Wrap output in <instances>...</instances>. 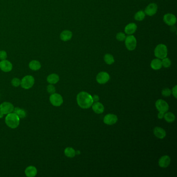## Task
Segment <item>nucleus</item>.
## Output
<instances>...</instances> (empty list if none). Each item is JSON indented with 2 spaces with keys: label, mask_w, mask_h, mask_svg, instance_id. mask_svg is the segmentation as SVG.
<instances>
[{
  "label": "nucleus",
  "mask_w": 177,
  "mask_h": 177,
  "mask_svg": "<svg viewBox=\"0 0 177 177\" xmlns=\"http://www.w3.org/2000/svg\"><path fill=\"white\" fill-rule=\"evenodd\" d=\"M0 69L4 72H10L13 69L12 64L8 60H2L0 62Z\"/></svg>",
  "instance_id": "nucleus-12"
},
{
  "label": "nucleus",
  "mask_w": 177,
  "mask_h": 177,
  "mask_svg": "<svg viewBox=\"0 0 177 177\" xmlns=\"http://www.w3.org/2000/svg\"><path fill=\"white\" fill-rule=\"evenodd\" d=\"M21 84V81L17 78H14L12 80V84L13 86L15 87H18L19 85H20Z\"/></svg>",
  "instance_id": "nucleus-31"
},
{
  "label": "nucleus",
  "mask_w": 177,
  "mask_h": 177,
  "mask_svg": "<svg viewBox=\"0 0 177 177\" xmlns=\"http://www.w3.org/2000/svg\"><path fill=\"white\" fill-rule=\"evenodd\" d=\"M7 58V53L4 50L0 51V60H6Z\"/></svg>",
  "instance_id": "nucleus-33"
},
{
  "label": "nucleus",
  "mask_w": 177,
  "mask_h": 177,
  "mask_svg": "<svg viewBox=\"0 0 177 177\" xmlns=\"http://www.w3.org/2000/svg\"><path fill=\"white\" fill-rule=\"evenodd\" d=\"M37 172L36 168L32 166L28 167L25 170V174L28 177H35L37 174Z\"/></svg>",
  "instance_id": "nucleus-19"
},
{
  "label": "nucleus",
  "mask_w": 177,
  "mask_h": 177,
  "mask_svg": "<svg viewBox=\"0 0 177 177\" xmlns=\"http://www.w3.org/2000/svg\"><path fill=\"white\" fill-rule=\"evenodd\" d=\"M117 121V116L113 114H108L107 115H105L103 119L104 123L106 124L109 125L114 124Z\"/></svg>",
  "instance_id": "nucleus-13"
},
{
  "label": "nucleus",
  "mask_w": 177,
  "mask_h": 177,
  "mask_svg": "<svg viewBox=\"0 0 177 177\" xmlns=\"http://www.w3.org/2000/svg\"><path fill=\"white\" fill-rule=\"evenodd\" d=\"M29 67L32 70L37 71L41 68V65L40 62L38 61L32 60L29 63Z\"/></svg>",
  "instance_id": "nucleus-22"
},
{
  "label": "nucleus",
  "mask_w": 177,
  "mask_h": 177,
  "mask_svg": "<svg viewBox=\"0 0 177 177\" xmlns=\"http://www.w3.org/2000/svg\"><path fill=\"white\" fill-rule=\"evenodd\" d=\"M14 113L19 117V118H24L26 116V113L25 110L19 108L14 109Z\"/></svg>",
  "instance_id": "nucleus-23"
},
{
  "label": "nucleus",
  "mask_w": 177,
  "mask_h": 177,
  "mask_svg": "<svg viewBox=\"0 0 177 177\" xmlns=\"http://www.w3.org/2000/svg\"><path fill=\"white\" fill-rule=\"evenodd\" d=\"M146 17V14L144 11L140 10L136 14L134 15V19L137 21H142Z\"/></svg>",
  "instance_id": "nucleus-26"
},
{
  "label": "nucleus",
  "mask_w": 177,
  "mask_h": 177,
  "mask_svg": "<svg viewBox=\"0 0 177 177\" xmlns=\"http://www.w3.org/2000/svg\"><path fill=\"white\" fill-rule=\"evenodd\" d=\"M75 154H76L75 151L72 148L68 147L65 150V154L66 156H67L68 157H70V158L73 157L75 155Z\"/></svg>",
  "instance_id": "nucleus-24"
},
{
  "label": "nucleus",
  "mask_w": 177,
  "mask_h": 177,
  "mask_svg": "<svg viewBox=\"0 0 177 177\" xmlns=\"http://www.w3.org/2000/svg\"><path fill=\"white\" fill-rule=\"evenodd\" d=\"M162 66H163L164 67L168 68L171 66V62L169 58L165 57L163 58V60L162 61Z\"/></svg>",
  "instance_id": "nucleus-28"
},
{
  "label": "nucleus",
  "mask_w": 177,
  "mask_h": 177,
  "mask_svg": "<svg viewBox=\"0 0 177 177\" xmlns=\"http://www.w3.org/2000/svg\"><path fill=\"white\" fill-rule=\"evenodd\" d=\"M170 163V158L168 155H164L162 156L160 159L158 164L159 166L163 168L167 167Z\"/></svg>",
  "instance_id": "nucleus-15"
},
{
  "label": "nucleus",
  "mask_w": 177,
  "mask_h": 177,
  "mask_svg": "<svg viewBox=\"0 0 177 177\" xmlns=\"http://www.w3.org/2000/svg\"><path fill=\"white\" fill-rule=\"evenodd\" d=\"M92 105H93V106H92L93 110L97 114H101L103 112L104 107H103V105L102 103L99 102L97 101Z\"/></svg>",
  "instance_id": "nucleus-17"
},
{
  "label": "nucleus",
  "mask_w": 177,
  "mask_h": 177,
  "mask_svg": "<svg viewBox=\"0 0 177 177\" xmlns=\"http://www.w3.org/2000/svg\"><path fill=\"white\" fill-rule=\"evenodd\" d=\"M59 80V77L57 74H51L48 75L47 78V81L50 84H56Z\"/></svg>",
  "instance_id": "nucleus-21"
},
{
  "label": "nucleus",
  "mask_w": 177,
  "mask_h": 177,
  "mask_svg": "<svg viewBox=\"0 0 177 177\" xmlns=\"http://www.w3.org/2000/svg\"><path fill=\"white\" fill-rule=\"evenodd\" d=\"M155 107L159 112H166L169 110V105L165 101L159 99L156 101Z\"/></svg>",
  "instance_id": "nucleus-8"
},
{
  "label": "nucleus",
  "mask_w": 177,
  "mask_h": 177,
  "mask_svg": "<svg viewBox=\"0 0 177 177\" xmlns=\"http://www.w3.org/2000/svg\"><path fill=\"white\" fill-rule=\"evenodd\" d=\"M47 91H48V93H50V94H53L55 93L56 91V89L54 86H53L52 84H50L47 86Z\"/></svg>",
  "instance_id": "nucleus-32"
},
{
  "label": "nucleus",
  "mask_w": 177,
  "mask_h": 177,
  "mask_svg": "<svg viewBox=\"0 0 177 177\" xmlns=\"http://www.w3.org/2000/svg\"><path fill=\"white\" fill-rule=\"evenodd\" d=\"M151 67L153 70H158L160 69V68L162 67V61L160 59H153L151 63Z\"/></svg>",
  "instance_id": "nucleus-20"
},
{
  "label": "nucleus",
  "mask_w": 177,
  "mask_h": 177,
  "mask_svg": "<svg viewBox=\"0 0 177 177\" xmlns=\"http://www.w3.org/2000/svg\"><path fill=\"white\" fill-rule=\"evenodd\" d=\"M154 134L156 137L160 139H163L166 136V132L165 130L160 127H155L154 129Z\"/></svg>",
  "instance_id": "nucleus-18"
},
{
  "label": "nucleus",
  "mask_w": 177,
  "mask_h": 177,
  "mask_svg": "<svg viewBox=\"0 0 177 177\" xmlns=\"http://www.w3.org/2000/svg\"><path fill=\"white\" fill-rule=\"evenodd\" d=\"M20 118L15 113H10L7 114L5 117V123L8 127L15 129L19 126Z\"/></svg>",
  "instance_id": "nucleus-2"
},
{
  "label": "nucleus",
  "mask_w": 177,
  "mask_h": 177,
  "mask_svg": "<svg viewBox=\"0 0 177 177\" xmlns=\"http://www.w3.org/2000/svg\"><path fill=\"white\" fill-rule=\"evenodd\" d=\"M72 32L69 30H64L60 34V38L62 41L64 42L70 40L72 37Z\"/></svg>",
  "instance_id": "nucleus-16"
},
{
  "label": "nucleus",
  "mask_w": 177,
  "mask_h": 177,
  "mask_svg": "<svg viewBox=\"0 0 177 177\" xmlns=\"http://www.w3.org/2000/svg\"><path fill=\"white\" fill-rule=\"evenodd\" d=\"M49 101L54 106L59 107L63 103V98L59 94L54 93L50 95Z\"/></svg>",
  "instance_id": "nucleus-6"
},
{
  "label": "nucleus",
  "mask_w": 177,
  "mask_h": 177,
  "mask_svg": "<svg viewBox=\"0 0 177 177\" xmlns=\"http://www.w3.org/2000/svg\"><path fill=\"white\" fill-rule=\"evenodd\" d=\"M92 98H93V101H95V102H97V101H99V97L97 95H94L93 97H92Z\"/></svg>",
  "instance_id": "nucleus-36"
},
{
  "label": "nucleus",
  "mask_w": 177,
  "mask_h": 177,
  "mask_svg": "<svg viewBox=\"0 0 177 177\" xmlns=\"http://www.w3.org/2000/svg\"><path fill=\"white\" fill-rule=\"evenodd\" d=\"M172 95L174 96L175 98H177V85L176 86L172 88Z\"/></svg>",
  "instance_id": "nucleus-34"
},
{
  "label": "nucleus",
  "mask_w": 177,
  "mask_h": 177,
  "mask_svg": "<svg viewBox=\"0 0 177 177\" xmlns=\"http://www.w3.org/2000/svg\"><path fill=\"white\" fill-rule=\"evenodd\" d=\"M165 120L168 123L173 122L175 120V116L173 113L171 112L166 113L164 114Z\"/></svg>",
  "instance_id": "nucleus-27"
},
{
  "label": "nucleus",
  "mask_w": 177,
  "mask_h": 177,
  "mask_svg": "<svg viewBox=\"0 0 177 177\" xmlns=\"http://www.w3.org/2000/svg\"><path fill=\"white\" fill-rule=\"evenodd\" d=\"M137 29L136 24L134 23H130L125 28V32L128 35H132L134 33Z\"/></svg>",
  "instance_id": "nucleus-14"
},
{
  "label": "nucleus",
  "mask_w": 177,
  "mask_h": 177,
  "mask_svg": "<svg viewBox=\"0 0 177 177\" xmlns=\"http://www.w3.org/2000/svg\"><path fill=\"white\" fill-rule=\"evenodd\" d=\"M77 102L81 108L88 109L93 104L92 96L88 93L82 91L79 93L77 96Z\"/></svg>",
  "instance_id": "nucleus-1"
},
{
  "label": "nucleus",
  "mask_w": 177,
  "mask_h": 177,
  "mask_svg": "<svg viewBox=\"0 0 177 177\" xmlns=\"http://www.w3.org/2000/svg\"><path fill=\"white\" fill-rule=\"evenodd\" d=\"M164 113H165V112H159V113L158 114V118L159 119H162L163 118H164Z\"/></svg>",
  "instance_id": "nucleus-35"
},
{
  "label": "nucleus",
  "mask_w": 177,
  "mask_h": 177,
  "mask_svg": "<svg viewBox=\"0 0 177 177\" xmlns=\"http://www.w3.org/2000/svg\"><path fill=\"white\" fill-rule=\"evenodd\" d=\"M126 35L123 32H119L116 34V38L117 39L118 41H124L126 38Z\"/></svg>",
  "instance_id": "nucleus-29"
},
{
  "label": "nucleus",
  "mask_w": 177,
  "mask_h": 177,
  "mask_svg": "<svg viewBox=\"0 0 177 177\" xmlns=\"http://www.w3.org/2000/svg\"><path fill=\"white\" fill-rule=\"evenodd\" d=\"M162 95L164 97H168L170 96V95L171 94V91L169 88L163 89V91H162Z\"/></svg>",
  "instance_id": "nucleus-30"
},
{
  "label": "nucleus",
  "mask_w": 177,
  "mask_h": 177,
  "mask_svg": "<svg viewBox=\"0 0 177 177\" xmlns=\"http://www.w3.org/2000/svg\"><path fill=\"white\" fill-rule=\"evenodd\" d=\"M158 9L157 5L155 3H151L146 6V9L144 10V13L146 15L149 16H152L155 14L157 13Z\"/></svg>",
  "instance_id": "nucleus-10"
},
{
  "label": "nucleus",
  "mask_w": 177,
  "mask_h": 177,
  "mask_svg": "<svg viewBox=\"0 0 177 177\" xmlns=\"http://www.w3.org/2000/svg\"><path fill=\"white\" fill-rule=\"evenodd\" d=\"M125 41L126 47L128 50L132 51L136 48L137 40L134 36L129 35L128 36L126 37Z\"/></svg>",
  "instance_id": "nucleus-4"
},
{
  "label": "nucleus",
  "mask_w": 177,
  "mask_h": 177,
  "mask_svg": "<svg viewBox=\"0 0 177 177\" xmlns=\"http://www.w3.org/2000/svg\"><path fill=\"white\" fill-rule=\"evenodd\" d=\"M110 79V75L108 73L105 72H100L98 73L97 76L96 77L97 81L98 82L99 84H105L107 82L109 81Z\"/></svg>",
  "instance_id": "nucleus-11"
},
{
  "label": "nucleus",
  "mask_w": 177,
  "mask_h": 177,
  "mask_svg": "<svg viewBox=\"0 0 177 177\" xmlns=\"http://www.w3.org/2000/svg\"><path fill=\"white\" fill-rule=\"evenodd\" d=\"M14 109L13 105L8 102H4L0 105V111L3 114H7L12 112Z\"/></svg>",
  "instance_id": "nucleus-7"
},
{
  "label": "nucleus",
  "mask_w": 177,
  "mask_h": 177,
  "mask_svg": "<svg viewBox=\"0 0 177 177\" xmlns=\"http://www.w3.org/2000/svg\"><path fill=\"white\" fill-rule=\"evenodd\" d=\"M163 20L166 24L170 26H174L177 22V18L175 15L170 13L165 14L164 16Z\"/></svg>",
  "instance_id": "nucleus-9"
},
{
  "label": "nucleus",
  "mask_w": 177,
  "mask_h": 177,
  "mask_svg": "<svg viewBox=\"0 0 177 177\" xmlns=\"http://www.w3.org/2000/svg\"><path fill=\"white\" fill-rule=\"evenodd\" d=\"M167 53V46L163 44H160L157 46L154 50V55L155 57L160 59H163V58L166 57Z\"/></svg>",
  "instance_id": "nucleus-3"
},
{
  "label": "nucleus",
  "mask_w": 177,
  "mask_h": 177,
  "mask_svg": "<svg viewBox=\"0 0 177 177\" xmlns=\"http://www.w3.org/2000/svg\"><path fill=\"white\" fill-rule=\"evenodd\" d=\"M104 60L108 65H112L114 62V58L112 55L110 54H107L105 55Z\"/></svg>",
  "instance_id": "nucleus-25"
},
{
  "label": "nucleus",
  "mask_w": 177,
  "mask_h": 177,
  "mask_svg": "<svg viewBox=\"0 0 177 177\" xmlns=\"http://www.w3.org/2000/svg\"><path fill=\"white\" fill-rule=\"evenodd\" d=\"M34 84V79L31 75H26L21 81L20 85L23 88L28 89L33 86Z\"/></svg>",
  "instance_id": "nucleus-5"
},
{
  "label": "nucleus",
  "mask_w": 177,
  "mask_h": 177,
  "mask_svg": "<svg viewBox=\"0 0 177 177\" xmlns=\"http://www.w3.org/2000/svg\"><path fill=\"white\" fill-rule=\"evenodd\" d=\"M3 116H4V114H3L0 111V118H2V117H3Z\"/></svg>",
  "instance_id": "nucleus-37"
}]
</instances>
